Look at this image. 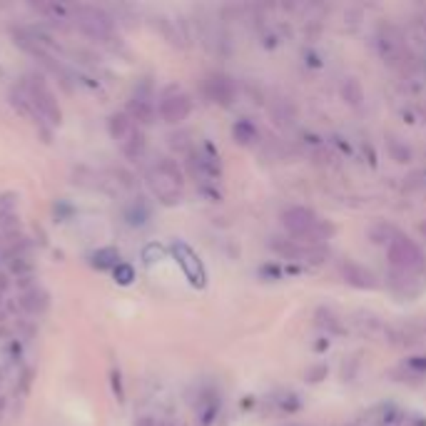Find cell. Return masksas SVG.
Wrapping results in <instances>:
<instances>
[{"label": "cell", "instance_id": "20", "mask_svg": "<svg viewBox=\"0 0 426 426\" xmlns=\"http://www.w3.org/2000/svg\"><path fill=\"white\" fill-rule=\"evenodd\" d=\"M232 138L239 145H252L257 140V127L249 123V120H237V123L232 125Z\"/></svg>", "mask_w": 426, "mask_h": 426}, {"label": "cell", "instance_id": "2", "mask_svg": "<svg viewBox=\"0 0 426 426\" xmlns=\"http://www.w3.org/2000/svg\"><path fill=\"white\" fill-rule=\"evenodd\" d=\"M147 184L158 202L164 207H175L184 197V175L178 167V162L170 158H160L158 162L147 170Z\"/></svg>", "mask_w": 426, "mask_h": 426}, {"label": "cell", "instance_id": "32", "mask_svg": "<svg viewBox=\"0 0 426 426\" xmlns=\"http://www.w3.org/2000/svg\"><path fill=\"white\" fill-rule=\"evenodd\" d=\"M8 334V329H6V324H0V337H6Z\"/></svg>", "mask_w": 426, "mask_h": 426}, {"label": "cell", "instance_id": "26", "mask_svg": "<svg viewBox=\"0 0 426 426\" xmlns=\"http://www.w3.org/2000/svg\"><path fill=\"white\" fill-rule=\"evenodd\" d=\"M407 367L414 369L416 374H426V356H412V359H407Z\"/></svg>", "mask_w": 426, "mask_h": 426}, {"label": "cell", "instance_id": "25", "mask_svg": "<svg viewBox=\"0 0 426 426\" xmlns=\"http://www.w3.org/2000/svg\"><path fill=\"white\" fill-rule=\"evenodd\" d=\"M112 272H115V282L125 284V287H127V284H132V279H135V269H132L130 264H125V262H120L118 267L112 269Z\"/></svg>", "mask_w": 426, "mask_h": 426}, {"label": "cell", "instance_id": "16", "mask_svg": "<svg viewBox=\"0 0 426 426\" xmlns=\"http://www.w3.org/2000/svg\"><path fill=\"white\" fill-rule=\"evenodd\" d=\"M125 220L130 224H135V227H142V224L150 220V204L145 202V197H135V200L127 202V207H125Z\"/></svg>", "mask_w": 426, "mask_h": 426}, {"label": "cell", "instance_id": "1", "mask_svg": "<svg viewBox=\"0 0 426 426\" xmlns=\"http://www.w3.org/2000/svg\"><path fill=\"white\" fill-rule=\"evenodd\" d=\"M282 224L284 230L292 235V239L304 244H315V247H319L321 239H329L337 232V227L332 222L321 220L315 210L299 207V204L282 212Z\"/></svg>", "mask_w": 426, "mask_h": 426}, {"label": "cell", "instance_id": "3", "mask_svg": "<svg viewBox=\"0 0 426 426\" xmlns=\"http://www.w3.org/2000/svg\"><path fill=\"white\" fill-rule=\"evenodd\" d=\"M23 92L28 95V100L33 103L35 112H38L40 118L45 120L50 125H60L63 123V110L58 105V98H55V92L47 87L45 78L38 75V72H30L25 78V85H23Z\"/></svg>", "mask_w": 426, "mask_h": 426}, {"label": "cell", "instance_id": "4", "mask_svg": "<svg viewBox=\"0 0 426 426\" xmlns=\"http://www.w3.org/2000/svg\"><path fill=\"white\" fill-rule=\"evenodd\" d=\"M389 252V264L394 267V272H401V275H421L426 269V259H424V252L419 249V244L399 235L394 237L392 244L387 247Z\"/></svg>", "mask_w": 426, "mask_h": 426}, {"label": "cell", "instance_id": "22", "mask_svg": "<svg viewBox=\"0 0 426 426\" xmlns=\"http://www.w3.org/2000/svg\"><path fill=\"white\" fill-rule=\"evenodd\" d=\"M317 324L327 329L329 334H341V332H344V327H341V321L337 319V317L332 315L329 309H319V312H317Z\"/></svg>", "mask_w": 426, "mask_h": 426}, {"label": "cell", "instance_id": "18", "mask_svg": "<svg viewBox=\"0 0 426 426\" xmlns=\"http://www.w3.org/2000/svg\"><path fill=\"white\" fill-rule=\"evenodd\" d=\"M90 264L95 269H115L120 264V252L115 247H103L98 252H92Z\"/></svg>", "mask_w": 426, "mask_h": 426}, {"label": "cell", "instance_id": "23", "mask_svg": "<svg viewBox=\"0 0 426 426\" xmlns=\"http://www.w3.org/2000/svg\"><path fill=\"white\" fill-rule=\"evenodd\" d=\"M20 195L18 192H0V217H10L15 215Z\"/></svg>", "mask_w": 426, "mask_h": 426}, {"label": "cell", "instance_id": "10", "mask_svg": "<svg viewBox=\"0 0 426 426\" xmlns=\"http://www.w3.org/2000/svg\"><path fill=\"white\" fill-rule=\"evenodd\" d=\"M202 92L207 95V100L227 107L235 103L237 85H235V80H232L230 75H224V72H210V75H204V80H202Z\"/></svg>", "mask_w": 426, "mask_h": 426}, {"label": "cell", "instance_id": "33", "mask_svg": "<svg viewBox=\"0 0 426 426\" xmlns=\"http://www.w3.org/2000/svg\"><path fill=\"white\" fill-rule=\"evenodd\" d=\"M0 324H6V312L0 309Z\"/></svg>", "mask_w": 426, "mask_h": 426}, {"label": "cell", "instance_id": "21", "mask_svg": "<svg viewBox=\"0 0 426 426\" xmlns=\"http://www.w3.org/2000/svg\"><path fill=\"white\" fill-rule=\"evenodd\" d=\"M387 147H389V155H392V160H396V162H412V150H409L407 145L401 142L399 138H387Z\"/></svg>", "mask_w": 426, "mask_h": 426}, {"label": "cell", "instance_id": "27", "mask_svg": "<svg viewBox=\"0 0 426 426\" xmlns=\"http://www.w3.org/2000/svg\"><path fill=\"white\" fill-rule=\"evenodd\" d=\"M324 374H327V367H315L309 372V381H319V376H324Z\"/></svg>", "mask_w": 426, "mask_h": 426}, {"label": "cell", "instance_id": "19", "mask_svg": "<svg viewBox=\"0 0 426 426\" xmlns=\"http://www.w3.org/2000/svg\"><path fill=\"white\" fill-rule=\"evenodd\" d=\"M396 235H399V230L389 222H374L372 227H369V239H372L374 244H387L389 247Z\"/></svg>", "mask_w": 426, "mask_h": 426}, {"label": "cell", "instance_id": "17", "mask_svg": "<svg viewBox=\"0 0 426 426\" xmlns=\"http://www.w3.org/2000/svg\"><path fill=\"white\" fill-rule=\"evenodd\" d=\"M341 98H344V103L352 107H361V103H364V87H361V83L356 78H344L341 80Z\"/></svg>", "mask_w": 426, "mask_h": 426}, {"label": "cell", "instance_id": "12", "mask_svg": "<svg viewBox=\"0 0 426 426\" xmlns=\"http://www.w3.org/2000/svg\"><path fill=\"white\" fill-rule=\"evenodd\" d=\"M127 115H130V118L135 120L138 125H152L155 123V107H152L150 95H142V92L132 95V98L127 100Z\"/></svg>", "mask_w": 426, "mask_h": 426}, {"label": "cell", "instance_id": "31", "mask_svg": "<svg viewBox=\"0 0 426 426\" xmlns=\"http://www.w3.org/2000/svg\"><path fill=\"white\" fill-rule=\"evenodd\" d=\"M419 232H421V235H424V237H426V220H424V222H421V224H419Z\"/></svg>", "mask_w": 426, "mask_h": 426}, {"label": "cell", "instance_id": "6", "mask_svg": "<svg viewBox=\"0 0 426 426\" xmlns=\"http://www.w3.org/2000/svg\"><path fill=\"white\" fill-rule=\"evenodd\" d=\"M376 45H379V53L384 58V63H389L392 67H404L412 65V53H409L407 47V40L404 35L396 30L394 25H387L379 30V38H376Z\"/></svg>", "mask_w": 426, "mask_h": 426}, {"label": "cell", "instance_id": "28", "mask_svg": "<svg viewBox=\"0 0 426 426\" xmlns=\"http://www.w3.org/2000/svg\"><path fill=\"white\" fill-rule=\"evenodd\" d=\"M112 389H115V394H118V399H123V387H120V374L112 372Z\"/></svg>", "mask_w": 426, "mask_h": 426}, {"label": "cell", "instance_id": "5", "mask_svg": "<svg viewBox=\"0 0 426 426\" xmlns=\"http://www.w3.org/2000/svg\"><path fill=\"white\" fill-rule=\"evenodd\" d=\"M72 13H75V25L83 30L85 35L95 38L98 43H110L112 40V33H115V20L107 10L98 6H85V3H80V6L72 8Z\"/></svg>", "mask_w": 426, "mask_h": 426}, {"label": "cell", "instance_id": "34", "mask_svg": "<svg viewBox=\"0 0 426 426\" xmlns=\"http://www.w3.org/2000/svg\"><path fill=\"white\" fill-rule=\"evenodd\" d=\"M0 297H3V295H0ZM0 302H3V299H0Z\"/></svg>", "mask_w": 426, "mask_h": 426}, {"label": "cell", "instance_id": "13", "mask_svg": "<svg viewBox=\"0 0 426 426\" xmlns=\"http://www.w3.org/2000/svg\"><path fill=\"white\" fill-rule=\"evenodd\" d=\"M135 130H140V125L127 112H112L110 120H107V132H110V138L118 145H123Z\"/></svg>", "mask_w": 426, "mask_h": 426}, {"label": "cell", "instance_id": "7", "mask_svg": "<svg viewBox=\"0 0 426 426\" xmlns=\"http://www.w3.org/2000/svg\"><path fill=\"white\" fill-rule=\"evenodd\" d=\"M158 110H160V118L167 125H180L190 118L192 100L180 85H170V87H164V92L160 95Z\"/></svg>", "mask_w": 426, "mask_h": 426}, {"label": "cell", "instance_id": "24", "mask_svg": "<svg viewBox=\"0 0 426 426\" xmlns=\"http://www.w3.org/2000/svg\"><path fill=\"white\" fill-rule=\"evenodd\" d=\"M8 269H10V275H15V277H28V275H33V262H30L28 257H15V259L8 262Z\"/></svg>", "mask_w": 426, "mask_h": 426}, {"label": "cell", "instance_id": "14", "mask_svg": "<svg viewBox=\"0 0 426 426\" xmlns=\"http://www.w3.org/2000/svg\"><path fill=\"white\" fill-rule=\"evenodd\" d=\"M18 307L25 312V315H43L47 307H50V297L43 287H33L30 292H23L18 299Z\"/></svg>", "mask_w": 426, "mask_h": 426}, {"label": "cell", "instance_id": "30", "mask_svg": "<svg viewBox=\"0 0 426 426\" xmlns=\"http://www.w3.org/2000/svg\"><path fill=\"white\" fill-rule=\"evenodd\" d=\"M8 284H10V282H8V275H0V295H3V292L8 289Z\"/></svg>", "mask_w": 426, "mask_h": 426}, {"label": "cell", "instance_id": "9", "mask_svg": "<svg viewBox=\"0 0 426 426\" xmlns=\"http://www.w3.org/2000/svg\"><path fill=\"white\" fill-rule=\"evenodd\" d=\"M269 247L279 252L287 259H297V262H309V264H319L324 259V249L315 247V244H304L297 242V239H279V237H272Z\"/></svg>", "mask_w": 426, "mask_h": 426}, {"label": "cell", "instance_id": "29", "mask_svg": "<svg viewBox=\"0 0 426 426\" xmlns=\"http://www.w3.org/2000/svg\"><path fill=\"white\" fill-rule=\"evenodd\" d=\"M135 426H158V421L152 419V416H140V419L135 421Z\"/></svg>", "mask_w": 426, "mask_h": 426}, {"label": "cell", "instance_id": "11", "mask_svg": "<svg viewBox=\"0 0 426 426\" xmlns=\"http://www.w3.org/2000/svg\"><path fill=\"white\" fill-rule=\"evenodd\" d=\"M341 277H344V282L352 284V287H356V289H374L376 287V277H374L364 264L354 262V259L341 262Z\"/></svg>", "mask_w": 426, "mask_h": 426}, {"label": "cell", "instance_id": "8", "mask_svg": "<svg viewBox=\"0 0 426 426\" xmlns=\"http://www.w3.org/2000/svg\"><path fill=\"white\" fill-rule=\"evenodd\" d=\"M172 255H175L178 264L182 267L184 275H187V279H190L192 287L202 289L204 284H207V272H204L202 259L195 255V249H192L190 244L175 242V244H172Z\"/></svg>", "mask_w": 426, "mask_h": 426}, {"label": "cell", "instance_id": "15", "mask_svg": "<svg viewBox=\"0 0 426 426\" xmlns=\"http://www.w3.org/2000/svg\"><path fill=\"white\" fill-rule=\"evenodd\" d=\"M120 150H123V155L130 160V162H140V160L145 158V150H147V140H145V132L142 130H135L130 138L120 145Z\"/></svg>", "mask_w": 426, "mask_h": 426}]
</instances>
